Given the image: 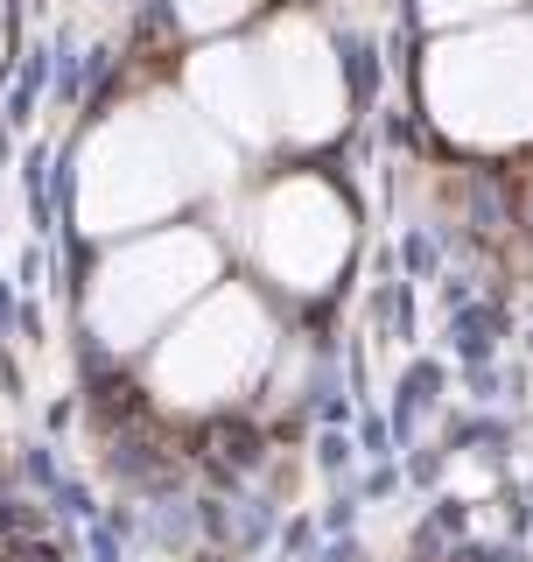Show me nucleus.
<instances>
[{
  "mask_svg": "<svg viewBox=\"0 0 533 562\" xmlns=\"http://www.w3.org/2000/svg\"><path fill=\"white\" fill-rule=\"evenodd\" d=\"M204 183H218V148L204 134V113L134 105V113L105 120L84 148L78 211L92 233H127V225L169 218Z\"/></svg>",
  "mask_w": 533,
  "mask_h": 562,
  "instance_id": "1",
  "label": "nucleus"
},
{
  "mask_svg": "<svg viewBox=\"0 0 533 562\" xmlns=\"http://www.w3.org/2000/svg\"><path fill=\"white\" fill-rule=\"evenodd\" d=\"M218 274V246L204 233H148L140 246L113 254L92 281V324L105 345H140L162 330L204 281Z\"/></svg>",
  "mask_w": 533,
  "mask_h": 562,
  "instance_id": "2",
  "label": "nucleus"
},
{
  "mask_svg": "<svg viewBox=\"0 0 533 562\" xmlns=\"http://www.w3.org/2000/svg\"><path fill=\"white\" fill-rule=\"evenodd\" d=\"M266 351V316L253 295L239 289H218L197 316H183V330L155 351V394L162 401H183V408H197V401H225L239 394L246 380H253Z\"/></svg>",
  "mask_w": 533,
  "mask_h": 562,
  "instance_id": "3",
  "label": "nucleus"
},
{
  "mask_svg": "<svg viewBox=\"0 0 533 562\" xmlns=\"http://www.w3.org/2000/svg\"><path fill=\"white\" fill-rule=\"evenodd\" d=\"M260 260L295 289H316L344 260V211L316 183H281L260 204Z\"/></svg>",
  "mask_w": 533,
  "mask_h": 562,
  "instance_id": "4",
  "label": "nucleus"
},
{
  "mask_svg": "<svg viewBox=\"0 0 533 562\" xmlns=\"http://www.w3.org/2000/svg\"><path fill=\"white\" fill-rule=\"evenodd\" d=\"M260 78H266V105L281 113L288 134H330L337 105H344V85H337V64L324 49V35L309 22H281L260 49Z\"/></svg>",
  "mask_w": 533,
  "mask_h": 562,
  "instance_id": "5",
  "label": "nucleus"
},
{
  "mask_svg": "<svg viewBox=\"0 0 533 562\" xmlns=\"http://www.w3.org/2000/svg\"><path fill=\"white\" fill-rule=\"evenodd\" d=\"M442 105H450V120L477 113L491 134L520 127L526 105H533V57H520L512 43L456 49V57L442 64Z\"/></svg>",
  "mask_w": 533,
  "mask_h": 562,
  "instance_id": "6",
  "label": "nucleus"
},
{
  "mask_svg": "<svg viewBox=\"0 0 533 562\" xmlns=\"http://www.w3.org/2000/svg\"><path fill=\"white\" fill-rule=\"evenodd\" d=\"M190 105L204 113V127H225L239 140H260L266 134V78H260V57L253 49H204L190 64Z\"/></svg>",
  "mask_w": 533,
  "mask_h": 562,
  "instance_id": "7",
  "label": "nucleus"
},
{
  "mask_svg": "<svg viewBox=\"0 0 533 562\" xmlns=\"http://www.w3.org/2000/svg\"><path fill=\"white\" fill-rule=\"evenodd\" d=\"M246 8H253V0H175V22L183 29H225V22H239Z\"/></svg>",
  "mask_w": 533,
  "mask_h": 562,
  "instance_id": "8",
  "label": "nucleus"
},
{
  "mask_svg": "<svg viewBox=\"0 0 533 562\" xmlns=\"http://www.w3.org/2000/svg\"><path fill=\"white\" fill-rule=\"evenodd\" d=\"M0 49H8V8H0Z\"/></svg>",
  "mask_w": 533,
  "mask_h": 562,
  "instance_id": "9",
  "label": "nucleus"
},
{
  "mask_svg": "<svg viewBox=\"0 0 533 562\" xmlns=\"http://www.w3.org/2000/svg\"><path fill=\"white\" fill-rule=\"evenodd\" d=\"M456 8H464V0H456Z\"/></svg>",
  "mask_w": 533,
  "mask_h": 562,
  "instance_id": "10",
  "label": "nucleus"
}]
</instances>
